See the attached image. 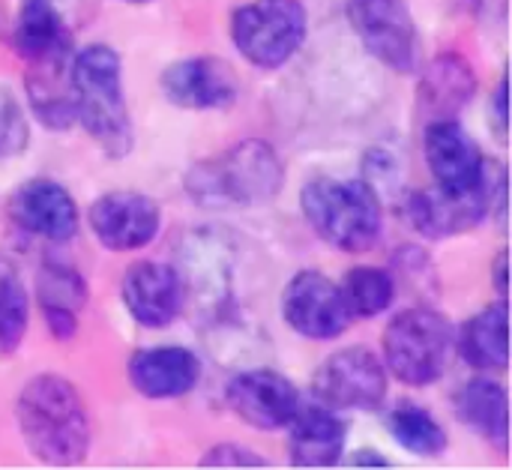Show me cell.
I'll use <instances>...</instances> for the list:
<instances>
[{"label": "cell", "instance_id": "6da1fadb", "mask_svg": "<svg viewBox=\"0 0 512 470\" xmlns=\"http://www.w3.org/2000/svg\"><path fill=\"white\" fill-rule=\"evenodd\" d=\"M21 438L42 465L72 468L87 459L90 420L78 390L57 378L39 375L27 381L15 405Z\"/></svg>", "mask_w": 512, "mask_h": 470}, {"label": "cell", "instance_id": "7a4b0ae2", "mask_svg": "<svg viewBox=\"0 0 512 470\" xmlns=\"http://www.w3.org/2000/svg\"><path fill=\"white\" fill-rule=\"evenodd\" d=\"M69 90L75 120L111 156L132 150V123L120 84V57L108 45H87L69 60Z\"/></svg>", "mask_w": 512, "mask_h": 470}, {"label": "cell", "instance_id": "3957f363", "mask_svg": "<svg viewBox=\"0 0 512 470\" xmlns=\"http://www.w3.org/2000/svg\"><path fill=\"white\" fill-rule=\"evenodd\" d=\"M285 168L264 141H240L228 153L195 165L186 177L189 195L204 207H246L279 195Z\"/></svg>", "mask_w": 512, "mask_h": 470}, {"label": "cell", "instance_id": "277c9868", "mask_svg": "<svg viewBox=\"0 0 512 470\" xmlns=\"http://www.w3.org/2000/svg\"><path fill=\"white\" fill-rule=\"evenodd\" d=\"M303 213L318 237L351 255L369 252L384 225L378 192L366 180L321 177L306 183Z\"/></svg>", "mask_w": 512, "mask_h": 470}, {"label": "cell", "instance_id": "5b68a950", "mask_svg": "<svg viewBox=\"0 0 512 470\" xmlns=\"http://www.w3.org/2000/svg\"><path fill=\"white\" fill-rule=\"evenodd\" d=\"M453 351V324L426 306L402 309L384 330L387 372L408 387L435 384Z\"/></svg>", "mask_w": 512, "mask_h": 470}, {"label": "cell", "instance_id": "8992f818", "mask_svg": "<svg viewBox=\"0 0 512 470\" xmlns=\"http://www.w3.org/2000/svg\"><path fill=\"white\" fill-rule=\"evenodd\" d=\"M231 36L249 63L279 69L306 39V9L300 0H252L234 12Z\"/></svg>", "mask_w": 512, "mask_h": 470}, {"label": "cell", "instance_id": "52a82bcc", "mask_svg": "<svg viewBox=\"0 0 512 470\" xmlns=\"http://www.w3.org/2000/svg\"><path fill=\"white\" fill-rule=\"evenodd\" d=\"M504 165L489 162L483 180L468 189V192H444V189H426V192H414L405 204L408 222L432 240H444L462 231L477 228L492 207L498 204V210H504Z\"/></svg>", "mask_w": 512, "mask_h": 470}, {"label": "cell", "instance_id": "ba28073f", "mask_svg": "<svg viewBox=\"0 0 512 470\" xmlns=\"http://www.w3.org/2000/svg\"><path fill=\"white\" fill-rule=\"evenodd\" d=\"M312 393L333 411H372L387 396V366L369 348H345L318 366Z\"/></svg>", "mask_w": 512, "mask_h": 470}, {"label": "cell", "instance_id": "9c48e42d", "mask_svg": "<svg viewBox=\"0 0 512 470\" xmlns=\"http://www.w3.org/2000/svg\"><path fill=\"white\" fill-rule=\"evenodd\" d=\"M348 15L366 51L384 66L402 75L417 69L420 39L402 0H351Z\"/></svg>", "mask_w": 512, "mask_h": 470}, {"label": "cell", "instance_id": "30bf717a", "mask_svg": "<svg viewBox=\"0 0 512 470\" xmlns=\"http://www.w3.org/2000/svg\"><path fill=\"white\" fill-rule=\"evenodd\" d=\"M282 315L288 327L306 339H336L351 327V309L342 288L318 270L297 273L282 294Z\"/></svg>", "mask_w": 512, "mask_h": 470}, {"label": "cell", "instance_id": "8fae6325", "mask_svg": "<svg viewBox=\"0 0 512 470\" xmlns=\"http://www.w3.org/2000/svg\"><path fill=\"white\" fill-rule=\"evenodd\" d=\"M228 408L252 429L273 432L291 426L300 414L303 399L297 387L273 369H252L237 375L225 390Z\"/></svg>", "mask_w": 512, "mask_h": 470}, {"label": "cell", "instance_id": "7c38bea8", "mask_svg": "<svg viewBox=\"0 0 512 470\" xmlns=\"http://www.w3.org/2000/svg\"><path fill=\"white\" fill-rule=\"evenodd\" d=\"M90 228L111 252H132L159 234V204L141 192H108L90 207Z\"/></svg>", "mask_w": 512, "mask_h": 470}, {"label": "cell", "instance_id": "4fadbf2b", "mask_svg": "<svg viewBox=\"0 0 512 470\" xmlns=\"http://www.w3.org/2000/svg\"><path fill=\"white\" fill-rule=\"evenodd\" d=\"M423 150H426V162L435 177V186L444 192L474 189L483 180L486 165H489L483 159L477 141L453 117L426 123Z\"/></svg>", "mask_w": 512, "mask_h": 470}, {"label": "cell", "instance_id": "5bb4252c", "mask_svg": "<svg viewBox=\"0 0 512 470\" xmlns=\"http://www.w3.org/2000/svg\"><path fill=\"white\" fill-rule=\"evenodd\" d=\"M237 72L219 57H186L162 72V93L177 108L210 111L237 99Z\"/></svg>", "mask_w": 512, "mask_h": 470}, {"label": "cell", "instance_id": "9a60e30c", "mask_svg": "<svg viewBox=\"0 0 512 470\" xmlns=\"http://www.w3.org/2000/svg\"><path fill=\"white\" fill-rule=\"evenodd\" d=\"M9 219L42 240L66 243L78 231V207L72 195L54 180H27L9 198Z\"/></svg>", "mask_w": 512, "mask_h": 470}, {"label": "cell", "instance_id": "2e32d148", "mask_svg": "<svg viewBox=\"0 0 512 470\" xmlns=\"http://www.w3.org/2000/svg\"><path fill=\"white\" fill-rule=\"evenodd\" d=\"M183 297V279L168 264L138 261L123 276V303L141 327H168L183 312Z\"/></svg>", "mask_w": 512, "mask_h": 470}, {"label": "cell", "instance_id": "e0dca14e", "mask_svg": "<svg viewBox=\"0 0 512 470\" xmlns=\"http://www.w3.org/2000/svg\"><path fill=\"white\" fill-rule=\"evenodd\" d=\"M12 45L30 66V72H57L69 66L72 33L54 0H24L15 21Z\"/></svg>", "mask_w": 512, "mask_h": 470}, {"label": "cell", "instance_id": "ac0fdd59", "mask_svg": "<svg viewBox=\"0 0 512 470\" xmlns=\"http://www.w3.org/2000/svg\"><path fill=\"white\" fill-rule=\"evenodd\" d=\"M198 357L177 345L147 348L129 360V381L147 399H180L198 384Z\"/></svg>", "mask_w": 512, "mask_h": 470}, {"label": "cell", "instance_id": "d6986e66", "mask_svg": "<svg viewBox=\"0 0 512 470\" xmlns=\"http://www.w3.org/2000/svg\"><path fill=\"white\" fill-rule=\"evenodd\" d=\"M474 90H477V75L471 63L459 54H441L423 72L417 90V108L426 117V123L447 120L471 102Z\"/></svg>", "mask_w": 512, "mask_h": 470}, {"label": "cell", "instance_id": "ffe728a7", "mask_svg": "<svg viewBox=\"0 0 512 470\" xmlns=\"http://www.w3.org/2000/svg\"><path fill=\"white\" fill-rule=\"evenodd\" d=\"M348 426L333 408H300L291 420V462L300 468H333L345 456Z\"/></svg>", "mask_w": 512, "mask_h": 470}, {"label": "cell", "instance_id": "44dd1931", "mask_svg": "<svg viewBox=\"0 0 512 470\" xmlns=\"http://www.w3.org/2000/svg\"><path fill=\"white\" fill-rule=\"evenodd\" d=\"M459 417L492 447L507 453L510 420H507V390L489 378H474L462 387L456 399Z\"/></svg>", "mask_w": 512, "mask_h": 470}, {"label": "cell", "instance_id": "7402d4cb", "mask_svg": "<svg viewBox=\"0 0 512 470\" xmlns=\"http://www.w3.org/2000/svg\"><path fill=\"white\" fill-rule=\"evenodd\" d=\"M459 351L480 372L507 369V303L504 300L468 318L459 336Z\"/></svg>", "mask_w": 512, "mask_h": 470}, {"label": "cell", "instance_id": "603a6c76", "mask_svg": "<svg viewBox=\"0 0 512 470\" xmlns=\"http://www.w3.org/2000/svg\"><path fill=\"white\" fill-rule=\"evenodd\" d=\"M387 429L399 441V447L408 450V453H414V456L432 459V456H441L447 450V432L423 408H414V405L396 408L387 417Z\"/></svg>", "mask_w": 512, "mask_h": 470}, {"label": "cell", "instance_id": "cb8c5ba5", "mask_svg": "<svg viewBox=\"0 0 512 470\" xmlns=\"http://www.w3.org/2000/svg\"><path fill=\"white\" fill-rule=\"evenodd\" d=\"M339 288H342V297H345L351 315L375 318L393 303L396 279L384 267H354Z\"/></svg>", "mask_w": 512, "mask_h": 470}, {"label": "cell", "instance_id": "d4e9b609", "mask_svg": "<svg viewBox=\"0 0 512 470\" xmlns=\"http://www.w3.org/2000/svg\"><path fill=\"white\" fill-rule=\"evenodd\" d=\"M27 330V288L9 258L0 255V357H12Z\"/></svg>", "mask_w": 512, "mask_h": 470}, {"label": "cell", "instance_id": "484cf974", "mask_svg": "<svg viewBox=\"0 0 512 470\" xmlns=\"http://www.w3.org/2000/svg\"><path fill=\"white\" fill-rule=\"evenodd\" d=\"M39 306H54V309H72L78 312L87 303V285L84 279L66 267V264H45L39 270Z\"/></svg>", "mask_w": 512, "mask_h": 470}, {"label": "cell", "instance_id": "4316f807", "mask_svg": "<svg viewBox=\"0 0 512 470\" xmlns=\"http://www.w3.org/2000/svg\"><path fill=\"white\" fill-rule=\"evenodd\" d=\"M27 141H30V129L21 105L6 87H0V162L21 156Z\"/></svg>", "mask_w": 512, "mask_h": 470}, {"label": "cell", "instance_id": "83f0119b", "mask_svg": "<svg viewBox=\"0 0 512 470\" xmlns=\"http://www.w3.org/2000/svg\"><path fill=\"white\" fill-rule=\"evenodd\" d=\"M204 468H264L267 462L255 456L252 450H243L240 444H216L204 459Z\"/></svg>", "mask_w": 512, "mask_h": 470}, {"label": "cell", "instance_id": "f1b7e54d", "mask_svg": "<svg viewBox=\"0 0 512 470\" xmlns=\"http://www.w3.org/2000/svg\"><path fill=\"white\" fill-rule=\"evenodd\" d=\"M42 315H45V324H48L51 336H57V339H72V336H75V330H78V318H75V312H72V309H54V306H45V309H42Z\"/></svg>", "mask_w": 512, "mask_h": 470}, {"label": "cell", "instance_id": "f546056e", "mask_svg": "<svg viewBox=\"0 0 512 470\" xmlns=\"http://www.w3.org/2000/svg\"><path fill=\"white\" fill-rule=\"evenodd\" d=\"M492 114H495V126H498V135L504 138L507 135V78L498 81L495 87V99H492Z\"/></svg>", "mask_w": 512, "mask_h": 470}, {"label": "cell", "instance_id": "4dcf8cb0", "mask_svg": "<svg viewBox=\"0 0 512 470\" xmlns=\"http://www.w3.org/2000/svg\"><path fill=\"white\" fill-rule=\"evenodd\" d=\"M348 465H351V468H369V465H375V468H390V462H387L384 456L369 453V450H360V453L348 456Z\"/></svg>", "mask_w": 512, "mask_h": 470}, {"label": "cell", "instance_id": "1f68e13d", "mask_svg": "<svg viewBox=\"0 0 512 470\" xmlns=\"http://www.w3.org/2000/svg\"><path fill=\"white\" fill-rule=\"evenodd\" d=\"M495 285H498V294L504 300L507 297V252H501L495 261Z\"/></svg>", "mask_w": 512, "mask_h": 470}, {"label": "cell", "instance_id": "d6a6232c", "mask_svg": "<svg viewBox=\"0 0 512 470\" xmlns=\"http://www.w3.org/2000/svg\"><path fill=\"white\" fill-rule=\"evenodd\" d=\"M126 3H150V0H126Z\"/></svg>", "mask_w": 512, "mask_h": 470}]
</instances>
